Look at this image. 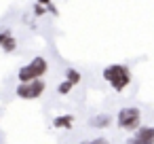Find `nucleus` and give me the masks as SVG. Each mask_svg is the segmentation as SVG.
Returning a JSON list of instances; mask_svg holds the SVG:
<instances>
[{
  "label": "nucleus",
  "mask_w": 154,
  "mask_h": 144,
  "mask_svg": "<svg viewBox=\"0 0 154 144\" xmlns=\"http://www.w3.org/2000/svg\"><path fill=\"white\" fill-rule=\"evenodd\" d=\"M103 78L114 87V91H122L129 83H131V72L127 66L122 64H114V66H108L103 70Z\"/></svg>",
  "instance_id": "nucleus-1"
},
{
  "label": "nucleus",
  "mask_w": 154,
  "mask_h": 144,
  "mask_svg": "<svg viewBox=\"0 0 154 144\" xmlns=\"http://www.w3.org/2000/svg\"><path fill=\"white\" fill-rule=\"evenodd\" d=\"M80 144H91V142H80Z\"/></svg>",
  "instance_id": "nucleus-13"
},
{
  "label": "nucleus",
  "mask_w": 154,
  "mask_h": 144,
  "mask_svg": "<svg viewBox=\"0 0 154 144\" xmlns=\"http://www.w3.org/2000/svg\"><path fill=\"white\" fill-rule=\"evenodd\" d=\"M68 81H70L72 85H76V83H80V74H78L76 70H68Z\"/></svg>",
  "instance_id": "nucleus-9"
},
{
  "label": "nucleus",
  "mask_w": 154,
  "mask_h": 144,
  "mask_svg": "<svg viewBox=\"0 0 154 144\" xmlns=\"http://www.w3.org/2000/svg\"><path fill=\"white\" fill-rule=\"evenodd\" d=\"M139 119H141V112H139V108H122L120 112H118V117H116V121H118V125L122 127V129H137L139 127Z\"/></svg>",
  "instance_id": "nucleus-3"
},
{
  "label": "nucleus",
  "mask_w": 154,
  "mask_h": 144,
  "mask_svg": "<svg viewBox=\"0 0 154 144\" xmlns=\"http://www.w3.org/2000/svg\"><path fill=\"white\" fill-rule=\"evenodd\" d=\"M110 117L108 114H99V117H95V119H91V125L93 127H106V125H110Z\"/></svg>",
  "instance_id": "nucleus-8"
},
{
  "label": "nucleus",
  "mask_w": 154,
  "mask_h": 144,
  "mask_svg": "<svg viewBox=\"0 0 154 144\" xmlns=\"http://www.w3.org/2000/svg\"><path fill=\"white\" fill-rule=\"evenodd\" d=\"M49 70V64L45 57H34L28 66H23L19 70V81L21 83H34V81H40V76Z\"/></svg>",
  "instance_id": "nucleus-2"
},
{
  "label": "nucleus",
  "mask_w": 154,
  "mask_h": 144,
  "mask_svg": "<svg viewBox=\"0 0 154 144\" xmlns=\"http://www.w3.org/2000/svg\"><path fill=\"white\" fill-rule=\"evenodd\" d=\"M72 87H74V85H72L70 81H63V83H61V85L57 87V91H59V93H68V91H70Z\"/></svg>",
  "instance_id": "nucleus-10"
},
{
  "label": "nucleus",
  "mask_w": 154,
  "mask_h": 144,
  "mask_svg": "<svg viewBox=\"0 0 154 144\" xmlns=\"http://www.w3.org/2000/svg\"><path fill=\"white\" fill-rule=\"evenodd\" d=\"M45 91V83L42 81H34V83H21L17 87V95L23 100H36L40 93Z\"/></svg>",
  "instance_id": "nucleus-4"
},
{
  "label": "nucleus",
  "mask_w": 154,
  "mask_h": 144,
  "mask_svg": "<svg viewBox=\"0 0 154 144\" xmlns=\"http://www.w3.org/2000/svg\"><path fill=\"white\" fill-rule=\"evenodd\" d=\"M127 144H154V127H139L135 136L127 140Z\"/></svg>",
  "instance_id": "nucleus-5"
},
{
  "label": "nucleus",
  "mask_w": 154,
  "mask_h": 144,
  "mask_svg": "<svg viewBox=\"0 0 154 144\" xmlns=\"http://www.w3.org/2000/svg\"><path fill=\"white\" fill-rule=\"evenodd\" d=\"M45 5H47V9H49L53 15H57V9H55V5H53V2H45Z\"/></svg>",
  "instance_id": "nucleus-12"
},
{
  "label": "nucleus",
  "mask_w": 154,
  "mask_h": 144,
  "mask_svg": "<svg viewBox=\"0 0 154 144\" xmlns=\"http://www.w3.org/2000/svg\"><path fill=\"white\" fill-rule=\"evenodd\" d=\"M34 11H36V15H42V13L47 11V5H40V2H38V5L34 7Z\"/></svg>",
  "instance_id": "nucleus-11"
},
{
  "label": "nucleus",
  "mask_w": 154,
  "mask_h": 144,
  "mask_svg": "<svg viewBox=\"0 0 154 144\" xmlns=\"http://www.w3.org/2000/svg\"><path fill=\"white\" fill-rule=\"evenodd\" d=\"M0 45H2V49L5 51H15V47H17V43H15V38L5 30V32H0Z\"/></svg>",
  "instance_id": "nucleus-6"
},
{
  "label": "nucleus",
  "mask_w": 154,
  "mask_h": 144,
  "mask_svg": "<svg viewBox=\"0 0 154 144\" xmlns=\"http://www.w3.org/2000/svg\"><path fill=\"white\" fill-rule=\"evenodd\" d=\"M72 121H74V119H72L70 114H66V117H57V119L53 121V125H55V127H66V129H70V127H72Z\"/></svg>",
  "instance_id": "nucleus-7"
}]
</instances>
